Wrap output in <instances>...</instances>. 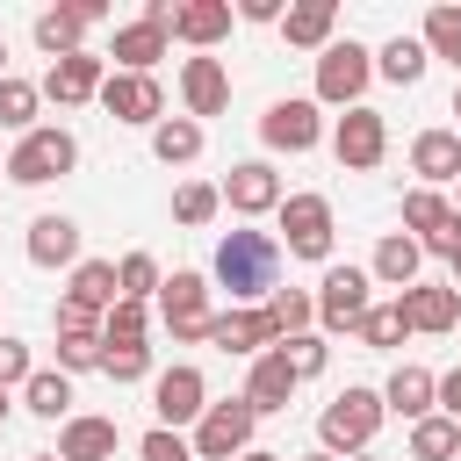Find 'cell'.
I'll return each mask as SVG.
<instances>
[{
	"label": "cell",
	"instance_id": "56",
	"mask_svg": "<svg viewBox=\"0 0 461 461\" xmlns=\"http://www.w3.org/2000/svg\"><path fill=\"white\" fill-rule=\"evenodd\" d=\"M29 461H58V454H29Z\"/></svg>",
	"mask_w": 461,
	"mask_h": 461
},
{
	"label": "cell",
	"instance_id": "28",
	"mask_svg": "<svg viewBox=\"0 0 461 461\" xmlns=\"http://www.w3.org/2000/svg\"><path fill=\"white\" fill-rule=\"evenodd\" d=\"M166 43H173L166 29H151V22H130V29H115V50H108V58H115V72H151V65L166 58Z\"/></svg>",
	"mask_w": 461,
	"mask_h": 461
},
{
	"label": "cell",
	"instance_id": "19",
	"mask_svg": "<svg viewBox=\"0 0 461 461\" xmlns=\"http://www.w3.org/2000/svg\"><path fill=\"white\" fill-rule=\"evenodd\" d=\"M411 173H418V187L461 180V130H418L411 137Z\"/></svg>",
	"mask_w": 461,
	"mask_h": 461
},
{
	"label": "cell",
	"instance_id": "4",
	"mask_svg": "<svg viewBox=\"0 0 461 461\" xmlns=\"http://www.w3.org/2000/svg\"><path fill=\"white\" fill-rule=\"evenodd\" d=\"M274 245L288 252V259H331V238H339V223H331V202L324 194H281V209H274Z\"/></svg>",
	"mask_w": 461,
	"mask_h": 461
},
{
	"label": "cell",
	"instance_id": "6",
	"mask_svg": "<svg viewBox=\"0 0 461 461\" xmlns=\"http://www.w3.org/2000/svg\"><path fill=\"white\" fill-rule=\"evenodd\" d=\"M252 425H259V411H252L245 396H223V403H209V411L194 418L187 447H194V461H238V454L252 447Z\"/></svg>",
	"mask_w": 461,
	"mask_h": 461
},
{
	"label": "cell",
	"instance_id": "29",
	"mask_svg": "<svg viewBox=\"0 0 461 461\" xmlns=\"http://www.w3.org/2000/svg\"><path fill=\"white\" fill-rule=\"evenodd\" d=\"M79 36H86L79 7H43V14H36V50H43L50 65H58V58H72V50H86Z\"/></svg>",
	"mask_w": 461,
	"mask_h": 461
},
{
	"label": "cell",
	"instance_id": "24",
	"mask_svg": "<svg viewBox=\"0 0 461 461\" xmlns=\"http://www.w3.org/2000/svg\"><path fill=\"white\" fill-rule=\"evenodd\" d=\"M331 29H339V7H331V0H295V7H281V36H288V50H324Z\"/></svg>",
	"mask_w": 461,
	"mask_h": 461
},
{
	"label": "cell",
	"instance_id": "11",
	"mask_svg": "<svg viewBox=\"0 0 461 461\" xmlns=\"http://www.w3.org/2000/svg\"><path fill=\"white\" fill-rule=\"evenodd\" d=\"M331 151H339V166L346 173H375L382 158H389V122H382V108H346L339 115V130H331Z\"/></svg>",
	"mask_w": 461,
	"mask_h": 461
},
{
	"label": "cell",
	"instance_id": "34",
	"mask_svg": "<svg viewBox=\"0 0 461 461\" xmlns=\"http://www.w3.org/2000/svg\"><path fill=\"white\" fill-rule=\"evenodd\" d=\"M36 108H43V86L36 79H0V130H14V137H29L36 130Z\"/></svg>",
	"mask_w": 461,
	"mask_h": 461
},
{
	"label": "cell",
	"instance_id": "22",
	"mask_svg": "<svg viewBox=\"0 0 461 461\" xmlns=\"http://www.w3.org/2000/svg\"><path fill=\"white\" fill-rule=\"evenodd\" d=\"M281 331H274V317H267V303L259 310H223V317H209V346H223V353H267Z\"/></svg>",
	"mask_w": 461,
	"mask_h": 461
},
{
	"label": "cell",
	"instance_id": "8",
	"mask_svg": "<svg viewBox=\"0 0 461 461\" xmlns=\"http://www.w3.org/2000/svg\"><path fill=\"white\" fill-rule=\"evenodd\" d=\"M158 317H166L173 346H194V339H209V281H202L194 267H180L173 281H158Z\"/></svg>",
	"mask_w": 461,
	"mask_h": 461
},
{
	"label": "cell",
	"instance_id": "40",
	"mask_svg": "<svg viewBox=\"0 0 461 461\" xmlns=\"http://www.w3.org/2000/svg\"><path fill=\"white\" fill-rule=\"evenodd\" d=\"M281 346V360H288V375L295 382H310V375H324V360H331V346H324V331H295V339H274Z\"/></svg>",
	"mask_w": 461,
	"mask_h": 461
},
{
	"label": "cell",
	"instance_id": "35",
	"mask_svg": "<svg viewBox=\"0 0 461 461\" xmlns=\"http://www.w3.org/2000/svg\"><path fill=\"white\" fill-rule=\"evenodd\" d=\"M22 403H29L36 418H72V382H65L58 367H36V375L22 382Z\"/></svg>",
	"mask_w": 461,
	"mask_h": 461
},
{
	"label": "cell",
	"instance_id": "54",
	"mask_svg": "<svg viewBox=\"0 0 461 461\" xmlns=\"http://www.w3.org/2000/svg\"><path fill=\"white\" fill-rule=\"evenodd\" d=\"M454 115H461V86H454Z\"/></svg>",
	"mask_w": 461,
	"mask_h": 461
},
{
	"label": "cell",
	"instance_id": "7",
	"mask_svg": "<svg viewBox=\"0 0 461 461\" xmlns=\"http://www.w3.org/2000/svg\"><path fill=\"white\" fill-rule=\"evenodd\" d=\"M375 281H367V267H324V281H317V331H360V317L375 310V295H367Z\"/></svg>",
	"mask_w": 461,
	"mask_h": 461
},
{
	"label": "cell",
	"instance_id": "39",
	"mask_svg": "<svg viewBox=\"0 0 461 461\" xmlns=\"http://www.w3.org/2000/svg\"><path fill=\"white\" fill-rule=\"evenodd\" d=\"M360 346H375V353H389V346H403L411 339V324H403V310L396 303H375L367 317H360V331H353Z\"/></svg>",
	"mask_w": 461,
	"mask_h": 461
},
{
	"label": "cell",
	"instance_id": "37",
	"mask_svg": "<svg viewBox=\"0 0 461 461\" xmlns=\"http://www.w3.org/2000/svg\"><path fill=\"white\" fill-rule=\"evenodd\" d=\"M267 317H274L281 339H295V331L317 324V303H310V288H274V295H267Z\"/></svg>",
	"mask_w": 461,
	"mask_h": 461
},
{
	"label": "cell",
	"instance_id": "15",
	"mask_svg": "<svg viewBox=\"0 0 461 461\" xmlns=\"http://www.w3.org/2000/svg\"><path fill=\"white\" fill-rule=\"evenodd\" d=\"M396 310H403L411 331H454V324H461V288H454V281H411V288L396 295Z\"/></svg>",
	"mask_w": 461,
	"mask_h": 461
},
{
	"label": "cell",
	"instance_id": "21",
	"mask_svg": "<svg viewBox=\"0 0 461 461\" xmlns=\"http://www.w3.org/2000/svg\"><path fill=\"white\" fill-rule=\"evenodd\" d=\"M432 403H439V375L432 367H418V360H403L389 382H382V411H396V418H432Z\"/></svg>",
	"mask_w": 461,
	"mask_h": 461
},
{
	"label": "cell",
	"instance_id": "18",
	"mask_svg": "<svg viewBox=\"0 0 461 461\" xmlns=\"http://www.w3.org/2000/svg\"><path fill=\"white\" fill-rule=\"evenodd\" d=\"M180 101H187V122L223 115V108H230V72H223V58H187V65H180Z\"/></svg>",
	"mask_w": 461,
	"mask_h": 461
},
{
	"label": "cell",
	"instance_id": "12",
	"mask_svg": "<svg viewBox=\"0 0 461 461\" xmlns=\"http://www.w3.org/2000/svg\"><path fill=\"white\" fill-rule=\"evenodd\" d=\"M151 411H158V425L166 432H194V418L209 411V382H202V367H166L158 382H151Z\"/></svg>",
	"mask_w": 461,
	"mask_h": 461
},
{
	"label": "cell",
	"instance_id": "46",
	"mask_svg": "<svg viewBox=\"0 0 461 461\" xmlns=\"http://www.w3.org/2000/svg\"><path fill=\"white\" fill-rule=\"evenodd\" d=\"M432 411H447V418L461 425V367H447V375H439V403H432Z\"/></svg>",
	"mask_w": 461,
	"mask_h": 461
},
{
	"label": "cell",
	"instance_id": "5",
	"mask_svg": "<svg viewBox=\"0 0 461 461\" xmlns=\"http://www.w3.org/2000/svg\"><path fill=\"white\" fill-rule=\"evenodd\" d=\"M367 79H375V50L367 43H324L317 50V108H360V94H367Z\"/></svg>",
	"mask_w": 461,
	"mask_h": 461
},
{
	"label": "cell",
	"instance_id": "45",
	"mask_svg": "<svg viewBox=\"0 0 461 461\" xmlns=\"http://www.w3.org/2000/svg\"><path fill=\"white\" fill-rule=\"evenodd\" d=\"M29 375H36L29 346H22V339H0V389H14V382H29Z\"/></svg>",
	"mask_w": 461,
	"mask_h": 461
},
{
	"label": "cell",
	"instance_id": "52",
	"mask_svg": "<svg viewBox=\"0 0 461 461\" xmlns=\"http://www.w3.org/2000/svg\"><path fill=\"white\" fill-rule=\"evenodd\" d=\"M0 79H7V43H0Z\"/></svg>",
	"mask_w": 461,
	"mask_h": 461
},
{
	"label": "cell",
	"instance_id": "1",
	"mask_svg": "<svg viewBox=\"0 0 461 461\" xmlns=\"http://www.w3.org/2000/svg\"><path fill=\"white\" fill-rule=\"evenodd\" d=\"M209 274L230 288V310H259L281 288V245H274V230H223Z\"/></svg>",
	"mask_w": 461,
	"mask_h": 461
},
{
	"label": "cell",
	"instance_id": "30",
	"mask_svg": "<svg viewBox=\"0 0 461 461\" xmlns=\"http://www.w3.org/2000/svg\"><path fill=\"white\" fill-rule=\"evenodd\" d=\"M151 158H158V166H194V158H202V122L166 115V122L151 130Z\"/></svg>",
	"mask_w": 461,
	"mask_h": 461
},
{
	"label": "cell",
	"instance_id": "42",
	"mask_svg": "<svg viewBox=\"0 0 461 461\" xmlns=\"http://www.w3.org/2000/svg\"><path fill=\"white\" fill-rule=\"evenodd\" d=\"M101 375L108 382H144L151 375V346H101Z\"/></svg>",
	"mask_w": 461,
	"mask_h": 461
},
{
	"label": "cell",
	"instance_id": "36",
	"mask_svg": "<svg viewBox=\"0 0 461 461\" xmlns=\"http://www.w3.org/2000/svg\"><path fill=\"white\" fill-rule=\"evenodd\" d=\"M158 281H166V274H158L151 252H122V259H115V288H122V303H151Z\"/></svg>",
	"mask_w": 461,
	"mask_h": 461
},
{
	"label": "cell",
	"instance_id": "31",
	"mask_svg": "<svg viewBox=\"0 0 461 461\" xmlns=\"http://www.w3.org/2000/svg\"><path fill=\"white\" fill-rule=\"evenodd\" d=\"M418 43H425V58H447V65L461 72V7H454V0L425 7V29H418Z\"/></svg>",
	"mask_w": 461,
	"mask_h": 461
},
{
	"label": "cell",
	"instance_id": "3",
	"mask_svg": "<svg viewBox=\"0 0 461 461\" xmlns=\"http://www.w3.org/2000/svg\"><path fill=\"white\" fill-rule=\"evenodd\" d=\"M79 166V137L65 130V122H36L29 137H14V151H7V180L14 187H50V180H65Z\"/></svg>",
	"mask_w": 461,
	"mask_h": 461
},
{
	"label": "cell",
	"instance_id": "25",
	"mask_svg": "<svg viewBox=\"0 0 461 461\" xmlns=\"http://www.w3.org/2000/svg\"><path fill=\"white\" fill-rule=\"evenodd\" d=\"M418 267H425V252H418V238H403V230H389L382 245H375V259H367V281H382V288H411L418 281Z\"/></svg>",
	"mask_w": 461,
	"mask_h": 461
},
{
	"label": "cell",
	"instance_id": "16",
	"mask_svg": "<svg viewBox=\"0 0 461 461\" xmlns=\"http://www.w3.org/2000/svg\"><path fill=\"white\" fill-rule=\"evenodd\" d=\"M101 79H108V58H94V50H72V58H58V65L43 72V101H58V108H79V101H94V94H101Z\"/></svg>",
	"mask_w": 461,
	"mask_h": 461
},
{
	"label": "cell",
	"instance_id": "48",
	"mask_svg": "<svg viewBox=\"0 0 461 461\" xmlns=\"http://www.w3.org/2000/svg\"><path fill=\"white\" fill-rule=\"evenodd\" d=\"M238 461H288V454H267V447H245Z\"/></svg>",
	"mask_w": 461,
	"mask_h": 461
},
{
	"label": "cell",
	"instance_id": "27",
	"mask_svg": "<svg viewBox=\"0 0 461 461\" xmlns=\"http://www.w3.org/2000/svg\"><path fill=\"white\" fill-rule=\"evenodd\" d=\"M115 259H79L72 267V288H65V303H79V310H94V317H108L115 310Z\"/></svg>",
	"mask_w": 461,
	"mask_h": 461
},
{
	"label": "cell",
	"instance_id": "23",
	"mask_svg": "<svg viewBox=\"0 0 461 461\" xmlns=\"http://www.w3.org/2000/svg\"><path fill=\"white\" fill-rule=\"evenodd\" d=\"M230 0H180V14H173V36L180 43H194V50H209V43H223L230 36Z\"/></svg>",
	"mask_w": 461,
	"mask_h": 461
},
{
	"label": "cell",
	"instance_id": "55",
	"mask_svg": "<svg viewBox=\"0 0 461 461\" xmlns=\"http://www.w3.org/2000/svg\"><path fill=\"white\" fill-rule=\"evenodd\" d=\"M353 461H382V454H353Z\"/></svg>",
	"mask_w": 461,
	"mask_h": 461
},
{
	"label": "cell",
	"instance_id": "51",
	"mask_svg": "<svg viewBox=\"0 0 461 461\" xmlns=\"http://www.w3.org/2000/svg\"><path fill=\"white\" fill-rule=\"evenodd\" d=\"M447 267H454V288H461V252H454V259H447Z\"/></svg>",
	"mask_w": 461,
	"mask_h": 461
},
{
	"label": "cell",
	"instance_id": "50",
	"mask_svg": "<svg viewBox=\"0 0 461 461\" xmlns=\"http://www.w3.org/2000/svg\"><path fill=\"white\" fill-rule=\"evenodd\" d=\"M7 411H14V403H7V389H0V425H7Z\"/></svg>",
	"mask_w": 461,
	"mask_h": 461
},
{
	"label": "cell",
	"instance_id": "44",
	"mask_svg": "<svg viewBox=\"0 0 461 461\" xmlns=\"http://www.w3.org/2000/svg\"><path fill=\"white\" fill-rule=\"evenodd\" d=\"M101 367V339H58V375H86Z\"/></svg>",
	"mask_w": 461,
	"mask_h": 461
},
{
	"label": "cell",
	"instance_id": "2",
	"mask_svg": "<svg viewBox=\"0 0 461 461\" xmlns=\"http://www.w3.org/2000/svg\"><path fill=\"white\" fill-rule=\"evenodd\" d=\"M382 418H389V411H382V389H339V396L317 411V439H324V454L353 461V454L375 447Z\"/></svg>",
	"mask_w": 461,
	"mask_h": 461
},
{
	"label": "cell",
	"instance_id": "13",
	"mask_svg": "<svg viewBox=\"0 0 461 461\" xmlns=\"http://www.w3.org/2000/svg\"><path fill=\"white\" fill-rule=\"evenodd\" d=\"M324 137V115H317V101H303V94H288V101H267V115H259V144L267 151H310Z\"/></svg>",
	"mask_w": 461,
	"mask_h": 461
},
{
	"label": "cell",
	"instance_id": "32",
	"mask_svg": "<svg viewBox=\"0 0 461 461\" xmlns=\"http://www.w3.org/2000/svg\"><path fill=\"white\" fill-rule=\"evenodd\" d=\"M425 65H432V58H425V43H418V36H389V43L375 50V72H382V79H396V86H418V79H425Z\"/></svg>",
	"mask_w": 461,
	"mask_h": 461
},
{
	"label": "cell",
	"instance_id": "49",
	"mask_svg": "<svg viewBox=\"0 0 461 461\" xmlns=\"http://www.w3.org/2000/svg\"><path fill=\"white\" fill-rule=\"evenodd\" d=\"M295 461H339V454H324V447H317V454H295Z\"/></svg>",
	"mask_w": 461,
	"mask_h": 461
},
{
	"label": "cell",
	"instance_id": "9",
	"mask_svg": "<svg viewBox=\"0 0 461 461\" xmlns=\"http://www.w3.org/2000/svg\"><path fill=\"white\" fill-rule=\"evenodd\" d=\"M403 230L418 238V252H439V259L461 252V216H454V202L439 187H411L403 194Z\"/></svg>",
	"mask_w": 461,
	"mask_h": 461
},
{
	"label": "cell",
	"instance_id": "20",
	"mask_svg": "<svg viewBox=\"0 0 461 461\" xmlns=\"http://www.w3.org/2000/svg\"><path fill=\"white\" fill-rule=\"evenodd\" d=\"M303 382L288 375V360H281V346H267V353H252V375H245V403L259 411V418H274V411H288V396H295Z\"/></svg>",
	"mask_w": 461,
	"mask_h": 461
},
{
	"label": "cell",
	"instance_id": "53",
	"mask_svg": "<svg viewBox=\"0 0 461 461\" xmlns=\"http://www.w3.org/2000/svg\"><path fill=\"white\" fill-rule=\"evenodd\" d=\"M454 216H461V187H454Z\"/></svg>",
	"mask_w": 461,
	"mask_h": 461
},
{
	"label": "cell",
	"instance_id": "17",
	"mask_svg": "<svg viewBox=\"0 0 461 461\" xmlns=\"http://www.w3.org/2000/svg\"><path fill=\"white\" fill-rule=\"evenodd\" d=\"M115 447H122V432L101 411H72L58 425V461H115Z\"/></svg>",
	"mask_w": 461,
	"mask_h": 461
},
{
	"label": "cell",
	"instance_id": "43",
	"mask_svg": "<svg viewBox=\"0 0 461 461\" xmlns=\"http://www.w3.org/2000/svg\"><path fill=\"white\" fill-rule=\"evenodd\" d=\"M137 461H194V447H187V432H166V425H151V432L137 439Z\"/></svg>",
	"mask_w": 461,
	"mask_h": 461
},
{
	"label": "cell",
	"instance_id": "10",
	"mask_svg": "<svg viewBox=\"0 0 461 461\" xmlns=\"http://www.w3.org/2000/svg\"><path fill=\"white\" fill-rule=\"evenodd\" d=\"M94 101H101L115 122H137V130H158V122H166V86H158L151 72H108Z\"/></svg>",
	"mask_w": 461,
	"mask_h": 461
},
{
	"label": "cell",
	"instance_id": "14",
	"mask_svg": "<svg viewBox=\"0 0 461 461\" xmlns=\"http://www.w3.org/2000/svg\"><path fill=\"white\" fill-rule=\"evenodd\" d=\"M216 194H223V209H238V216H274V209H281V173H274L267 158H238Z\"/></svg>",
	"mask_w": 461,
	"mask_h": 461
},
{
	"label": "cell",
	"instance_id": "33",
	"mask_svg": "<svg viewBox=\"0 0 461 461\" xmlns=\"http://www.w3.org/2000/svg\"><path fill=\"white\" fill-rule=\"evenodd\" d=\"M454 454H461V425L447 411H432V418L411 425V461H454Z\"/></svg>",
	"mask_w": 461,
	"mask_h": 461
},
{
	"label": "cell",
	"instance_id": "41",
	"mask_svg": "<svg viewBox=\"0 0 461 461\" xmlns=\"http://www.w3.org/2000/svg\"><path fill=\"white\" fill-rule=\"evenodd\" d=\"M223 209V194L209 187V180H187V187H173V223H187V230H202L209 216Z\"/></svg>",
	"mask_w": 461,
	"mask_h": 461
},
{
	"label": "cell",
	"instance_id": "47",
	"mask_svg": "<svg viewBox=\"0 0 461 461\" xmlns=\"http://www.w3.org/2000/svg\"><path fill=\"white\" fill-rule=\"evenodd\" d=\"M230 14H238V22H281V0H238Z\"/></svg>",
	"mask_w": 461,
	"mask_h": 461
},
{
	"label": "cell",
	"instance_id": "38",
	"mask_svg": "<svg viewBox=\"0 0 461 461\" xmlns=\"http://www.w3.org/2000/svg\"><path fill=\"white\" fill-rule=\"evenodd\" d=\"M144 331H151V310L115 295V310L101 317V346H144Z\"/></svg>",
	"mask_w": 461,
	"mask_h": 461
},
{
	"label": "cell",
	"instance_id": "26",
	"mask_svg": "<svg viewBox=\"0 0 461 461\" xmlns=\"http://www.w3.org/2000/svg\"><path fill=\"white\" fill-rule=\"evenodd\" d=\"M29 259L36 267H79V223L72 216H36L29 223Z\"/></svg>",
	"mask_w": 461,
	"mask_h": 461
}]
</instances>
